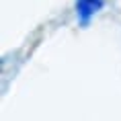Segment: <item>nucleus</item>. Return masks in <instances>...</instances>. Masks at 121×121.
<instances>
[{
  "mask_svg": "<svg viewBox=\"0 0 121 121\" xmlns=\"http://www.w3.org/2000/svg\"><path fill=\"white\" fill-rule=\"evenodd\" d=\"M105 0H76V19L78 25L86 29L90 25V21L103 10Z\"/></svg>",
  "mask_w": 121,
  "mask_h": 121,
  "instance_id": "obj_1",
  "label": "nucleus"
}]
</instances>
